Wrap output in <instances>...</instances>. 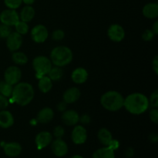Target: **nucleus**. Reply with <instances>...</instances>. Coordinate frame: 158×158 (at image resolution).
Wrapping results in <instances>:
<instances>
[{
  "label": "nucleus",
  "instance_id": "1",
  "mask_svg": "<svg viewBox=\"0 0 158 158\" xmlns=\"http://www.w3.org/2000/svg\"><path fill=\"white\" fill-rule=\"evenodd\" d=\"M123 106L128 112L135 115L143 114L150 107L148 98L140 93H134L127 96L124 99Z\"/></svg>",
  "mask_w": 158,
  "mask_h": 158
},
{
  "label": "nucleus",
  "instance_id": "2",
  "mask_svg": "<svg viewBox=\"0 0 158 158\" xmlns=\"http://www.w3.org/2000/svg\"><path fill=\"white\" fill-rule=\"evenodd\" d=\"M35 91L32 85L26 82L18 83L12 89L11 96L12 102L19 106H24L29 104L33 100Z\"/></svg>",
  "mask_w": 158,
  "mask_h": 158
},
{
  "label": "nucleus",
  "instance_id": "3",
  "mask_svg": "<svg viewBox=\"0 0 158 158\" xmlns=\"http://www.w3.org/2000/svg\"><path fill=\"white\" fill-rule=\"evenodd\" d=\"M100 103L107 110L115 112L123 107L124 98L117 91H108L103 94L100 98Z\"/></svg>",
  "mask_w": 158,
  "mask_h": 158
},
{
  "label": "nucleus",
  "instance_id": "4",
  "mask_svg": "<svg viewBox=\"0 0 158 158\" xmlns=\"http://www.w3.org/2000/svg\"><path fill=\"white\" fill-rule=\"evenodd\" d=\"M73 52L69 47L64 46H56L50 53V60L53 65L59 67L67 66L72 62Z\"/></svg>",
  "mask_w": 158,
  "mask_h": 158
},
{
  "label": "nucleus",
  "instance_id": "5",
  "mask_svg": "<svg viewBox=\"0 0 158 158\" xmlns=\"http://www.w3.org/2000/svg\"><path fill=\"white\" fill-rule=\"evenodd\" d=\"M32 67L35 72V77L40 79L47 76L52 67V63L49 58L44 56H39L32 60Z\"/></svg>",
  "mask_w": 158,
  "mask_h": 158
},
{
  "label": "nucleus",
  "instance_id": "6",
  "mask_svg": "<svg viewBox=\"0 0 158 158\" xmlns=\"http://www.w3.org/2000/svg\"><path fill=\"white\" fill-rule=\"evenodd\" d=\"M19 15L15 9H8L3 10L0 13V22L1 23L9 26H13L19 21Z\"/></svg>",
  "mask_w": 158,
  "mask_h": 158
},
{
  "label": "nucleus",
  "instance_id": "7",
  "mask_svg": "<svg viewBox=\"0 0 158 158\" xmlns=\"http://www.w3.org/2000/svg\"><path fill=\"white\" fill-rule=\"evenodd\" d=\"M21 78L22 71L18 66H9L4 73V80L12 86L19 83Z\"/></svg>",
  "mask_w": 158,
  "mask_h": 158
},
{
  "label": "nucleus",
  "instance_id": "8",
  "mask_svg": "<svg viewBox=\"0 0 158 158\" xmlns=\"http://www.w3.org/2000/svg\"><path fill=\"white\" fill-rule=\"evenodd\" d=\"M49 32L47 29L43 25H37L32 28L31 31L32 40L36 43H43L47 40Z\"/></svg>",
  "mask_w": 158,
  "mask_h": 158
},
{
  "label": "nucleus",
  "instance_id": "9",
  "mask_svg": "<svg viewBox=\"0 0 158 158\" xmlns=\"http://www.w3.org/2000/svg\"><path fill=\"white\" fill-rule=\"evenodd\" d=\"M23 35L19 34L18 32H14L6 38V46L9 51L15 52L20 49L23 45Z\"/></svg>",
  "mask_w": 158,
  "mask_h": 158
},
{
  "label": "nucleus",
  "instance_id": "10",
  "mask_svg": "<svg viewBox=\"0 0 158 158\" xmlns=\"http://www.w3.org/2000/svg\"><path fill=\"white\" fill-rule=\"evenodd\" d=\"M71 138L75 144H83L87 140V131L82 125H77L73 130Z\"/></svg>",
  "mask_w": 158,
  "mask_h": 158
},
{
  "label": "nucleus",
  "instance_id": "11",
  "mask_svg": "<svg viewBox=\"0 0 158 158\" xmlns=\"http://www.w3.org/2000/svg\"><path fill=\"white\" fill-rule=\"evenodd\" d=\"M107 35L110 40L116 43H119L124 39L125 31L120 25L113 24L108 29Z\"/></svg>",
  "mask_w": 158,
  "mask_h": 158
},
{
  "label": "nucleus",
  "instance_id": "12",
  "mask_svg": "<svg viewBox=\"0 0 158 158\" xmlns=\"http://www.w3.org/2000/svg\"><path fill=\"white\" fill-rule=\"evenodd\" d=\"M51 148L54 155L63 157L68 153V145L62 138L56 139L51 143Z\"/></svg>",
  "mask_w": 158,
  "mask_h": 158
},
{
  "label": "nucleus",
  "instance_id": "13",
  "mask_svg": "<svg viewBox=\"0 0 158 158\" xmlns=\"http://www.w3.org/2000/svg\"><path fill=\"white\" fill-rule=\"evenodd\" d=\"M52 141V135L48 131H41L36 135L35 138V143L38 150H43V148L49 146Z\"/></svg>",
  "mask_w": 158,
  "mask_h": 158
},
{
  "label": "nucleus",
  "instance_id": "14",
  "mask_svg": "<svg viewBox=\"0 0 158 158\" xmlns=\"http://www.w3.org/2000/svg\"><path fill=\"white\" fill-rule=\"evenodd\" d=\"M2 145L5 154L9 157H16L21 154L22 146L17 142H9V143H2Z\"/></svg>",
  "mask_w": 158,
  "mask_h": 158
},
{
  "label": "nucleus",
  "instance_id": "15",
  "mask_svg": "<svg viewBox=\"0 0 158 158\" xmlns=\"http://www.w3.org/2000/svg\"><path fill=\"white\" fill-rule=\"evenodd\" d=\"M62 120L67 126H74L80 120V116L77 111L73 110H65L62 115Z\"/></svg>",
  "mask_w": 158,
  "mask_h": 158
},
{
  "label": "nucleus",
  "instance_id": "16",
  "mask_svg": "<svg viewBox=\"0 0 158 158\" xmlns=\"http://www.w3.org/2000/svg\"><path fill=\"white\" fill-rule=\"evenodd\" d=\"M80 97V91L77 87H71L66 89L63 94V101L67 104L73 103L77 102Z\"/></svg>",
  "mask_w": 158,
  "mask_h": 158
},
{
  "label": "nucleus",
  "instance_id": "17",
  "mask_svg": "<svg viewBox=\"0 0 158 158\" xmlns=\"http://www.w3.org/2000/svg\"><path fill=\"white\" fill-rule=\"evenodd\" d=\"M72 80L77 84L84 83L88 79V72L83 67H78L74 69L71 75Z\"/></svg>",
  "mask_w": 158,
  "mask_h": 158
},
{
  "label": "nucleus",
  "instance_id": "18",
  "mask_svg": "<svg viewBox=\"0 0 158 158\" xmlns=\"http://www.w3.org/2000/svg\"><path fill=\"white\" fill-rule=\"evenodd\" d=\"M14 123V117L9 111L2 110H0V127L8 129Z\"/></svg>",
  "mask_w": 158,
  "mask_h": 158
},
{
  "label": "nucleus",
  "instance_id": "19",
  "mask_svg": "<svg viewBox=\"0 0 158 158\" xmlns=\"http://www.w3.org/2000/svg\"><path fill=\"white\" fill-rule=\"evenodd\" d=\"M53 110L49 107H45L38 113L36 120L41 123H48L53 119Z\"/></svg>",
  "mask_w": 158,
  "mask_h": 158
},
{
  "label": "nucleus",
  "instance_id": "20",
  "mask_svg": "<svg viewBox=\"0 0 158 158\" xmlns=\"http://www.w3.org/2000/svg\"><path fill=\"white\" fill-rule=\"evenodd\" d=\"M143 15L150 19H157L158 16V4L157 2L148 3L143 8Z\"/></svg>",
  "mask_w": 158,
  "mask_h": 158
},
{
  "label": "nucleus",
  "instance_id": "21",
  "mask_svg": "<svg viewBox=\"0 0 158 158\" xmlns=\"http://www.w3.org/2000/svg\"><path fill=\"white\" fill-rule=\"evenodd\" d=\"M97 137L98 140H100V143L104 146H109L110 143L113 140V136L110 131L107 130L106 128H101L98 131L97 134Z\"/></svg>",
  "mask_w": 158,
  "mask_h": 158
},
{
  "label": "nucleus",
  "instance_id": "22",
  "mask_svg": "<svg viewBox=\"0 0 158 158\" xmlns=\"http://www.w3.org/2000/svg\"><path fill=\"white\" fill-rule=\"evenodd\" d=\"M92 158H115V153L110 148L105 146L97 150L93 154Z\"/></svg>",
  "mask_w": 158,
  "mask_h": 158
},
{
  "label": "nucleus",
  "instance_id": "23",
  "mask_svg": "<svg viewBox=\"0 0 158 158\" xmlns=\"http://www.w3.org/2000/svg\"><path fill=\"white\" fill-rule=\"evenodd\" d=\"M35 16V9L31 6H26L23 8L19 15V19L21 21L29 23Z\"/></svg>",
  "mask_w": 158,
  "mask_h": 158
},
{
  "label": "nucleus",
  "instance_id": "24",
  "mask_svg": "<svg viewBox=\"0 0 158 158\" xmlns=\"http://www.w3.org/2000/svg\"><path fill=\"white\" fill-rule=\"evenodd\" d=\"M38 86L41 92L47 94L52 89V81L48 76H44V77L39 79Z\"/></svg>",
  "mask_w": 158,
  "mask_h": 158
},
{
  "label": "nucleus",
  "instance_id": "25",
  "mask_svg": "<svg viewBox=\"0 0 158 158\" xmlns=\"http://www.w3.org/2000/svg\"><path fill=\"white\" fill-rule=\"evenodd\" d=\"M47 76L51 79L52 81H58V80H61L63 78V70L62 69L61 67L54 66V67L51 68Z\"/></svg>",
  "mask_w": 158,
  "mask_h": 158
},
{
  "label": "nucleus",
  "instance_id": "26",
  "mask_svg": "<svg viewBox=\"0 0 158 158\" xmlns=\"http://www.w3.org/2000/svg\"><path fill=\"white\" fill-rule=\"evenodd\" d=\"M12 60L15 64L17 65H25L28 62V57L24 52H13L12 55Z\"/></svg>",
  "mask_w": 158,
  "mask_h": 158
},
{
  "label": "nucleus",
  "instance_id": "27",
  "mask_svg": "<svg viewBox=\"0 0 158 158\" xmlns=\"http://www.w3.org/2000/svg\"><path fill=\"white\" fill-rule=\"evenodd\" d=\"M12 89H13L12 85L9 84L5 80L0 81V94L1 95L7 97V98L11 97L12 94Z\"/></svg>",
  "mask_w": 158,
  "mask_h": 158
},
{
  "label": "nucleus",
  "instance_id": "28",
  "mask_svg": "<svg viewBox=\"0 0 158 158\" xmlns=\"http://www.w3.org/2000/svg\"><path fill=\"white\" fill-rule=\"evenodd\" d=\"M14 26H15L16 32H18L19 34L22 35H26L29 32V25H28V23H26V22L19 20Z\"/></svg>",
  "mask_w": 158,
  "mask_h": 158
},
{
  "label": "nucleus",
  "instance_id": "29",
  "mask_svg": "<svg viewBox=\"0 0 158 158\" xmlns=\"http://www.w3.org/2000/svg\"><path fill=\"white\" fill-rule=\"evenodd\" d=\"M12 32L11 26L2 24V23L0 24V38L6 39Z\"/></svg>",
  "mask_w": 158,
  "mask_h": 158
},
{
  "label": "nucleus",
  "instance_id": "30",
  "mask_svg": "<svg viewBox=\"0 0 158 158\" xmlns=\"http://www.w3.org/2000/svg\"><path fill=\"white\" fill-rule=\"evenodd\" d=\"M149 101V106L152 108L158 107V90L156 89L151 94L150 99H148Z\"/></svg>",
  "mask_w": 158,
  "mask_h": 158
},
{
  "label": "nucleus",
  "instance_id": "31",
  "mask_svg": "<svg viewBox=\"0 0 158 158\" xmlns=\"http://www.w3.org/2000/svg\"><path fill=\"white\" fill-rule=\"evenodd\" d=\"M4 2L9 9H16L21 6L23 0H4Z\"/></svg>",
  "mask_w": 158,
  "mask_h": 158
},
{
  "label": "nucleus",
  "instance_id": "32",
  "mask_svg": "<svg viewBox=\"0 0 158 158\" xmlns=\"http://www.w3.org/2000/svg\"><path fill=\"white\" fill-rule=\"evenodd\" d=\"M65 37L64 31L62 29H56L52 34V39L56 41H60Z\"/></svg>",
  "mask_w": 158,
  "mask_h": 158
},
{
  "label": "nucleus",
  "instance_id": "33",
  "mask_svg": "<svg viewBox=\"0 0 158 158\" xmlns=\"http://www.w3.org/2000/svg\"><path fill=\"white\" fill-rule=\"evenodd\" d=\"M65 130L62 126H56L53 130V136L56 139H60L64 136Z\"/></svg>",
  "mask_w": 158,
  "mask_h": 158
},
{
  "label": "nucleus",
  "instance_id": "34",
  "mask_svg": "<svg viewBox=\"0 0 158 158\" xmlns=\"http://www.w3.org/2000/svg\"><path fill=\"white\" fill-rule=\"evenodd\" d=\"M154 36H155V34L153 32V31L151 29H146L143 32V33L142 34V39L146 42L151 41L154 39Z\"/></svg>",
  "mask_w": 158,
  "mask_h": 158
},
{
  "label": "nucleus",
  "instance_id": "35",
  "mask_svg": "<svg viewBox=\"0 0 158 158\" xmlns=\"http://www.w3.org/2000/svg\"><path fill=\"white\" fill-rule=\"evenodd\" d=\"M149 117L151 121L154 123H158V110L157 108H152L149 113Z\"/></svg>",
  "mask_w": 158,
  "mask_h": 158
},
{
  "label": "nucleus",
  "instance_id": "36",
  "mask_svg": "<svg viewBox=\"0 0 158 158\" xmlns=\"http://www.w3.org/2000/svg\"><path fill=\"white\" fill-rule=\"evenodd\" d=\"M9 104V101L7 97L0 94V110H6Z\"/></svg>",
  "mask_w": 158,
  "mask_h": 158
},
{
  "label": "nucleus",
  "instance_id": "37",
  "mask_svg": "<svg viewBox=\"0 0 158 158\" xmlns=\"http://www.w3.org/2000/svg\"><path fill=\"white\" fill-rule=\"evenodd\" d=\"M90 117L87 114H83L81 117H80V120L79 121L81 122L82 124H88L90 123Z\"/></svg>",
  "mask_w": 158,
  "mask_h": 158
},
{
  "label": "nucleus",
  "instance_id": "38",
  "mask_svg": "<svg viewBox=\"0 0 158 158\" xmlns=\"http://www.w3.org/2000/svg\"><path fill=\"white\" fill-rule=\"evenodd\" d=\"M106 147H109V148H110L111 149L114 150V151H115L116 150L118 149L119 147H120V143H119L118 140H114V139H113V140L111 141V143H110L109 146H106Z\"/></svg>",
  "mask_w": 158,
  "mask_h": 158
},
{
  "label": "nucleus",
  "instance_id": "39",
  "mask_svg": "<svg viewBox=\"0 0 158 158\" xmlns=\"http://www.w3.org/2000/svg\"><path fill=\"white\" fill-rule=\"evenodd\" d=\"M152 68L154 69V73L157 75L158 73V56H155L154 60H152Z\"/></svg>",
  "mask_w": 158,
  "mask_h": 158
},
{
  "label": "nucleus",
  "instance_id": "40",
  "mask_svg": "<svg viewBox=\"0 0 158 158\" xmlns=\"http://www.w3.org/2000/svg\"><path fill=\"white\" fill-rule=\"evenodd\" d=\"M134 155V151L132 148H128L125 151V156L127 158H131Z\"/></svg>",
  "mask_w": 158,
  "mask_h": 158
},
{
  "label": "nucleus",
  "instance_id": "41",
  "mask_svg": "<svg viewBox=\"0 0 158 158\" xmlns=\"http://www.w3.org/2000/svg\"><path fill=\"white\" fill-rule=\"evenodd\" d=\"M66 104H67V103H65L64 101L59 103V104L57 105V109H58V110L60 111V112H64L66 110Z\"/></svg>",
  "mask_w": 158,
  "mask_h": 158
},
{
  "label": "nucleus",
  "instance_id": "42",
  "mask_svg": "<svg viewBox=\"0 0 158 158\" xmlns=\"http://www.w3.org/2000/svg\"><path fill=\"white\" fill-rule=\"evenodd\" d=\"M150 140L153 143H157L158 140V136L157 134H151L149 137Z\"/></svg>",
  "mask_w": 158,
  "mask_h": 158
},
{
  "label": "nucleus",
  "instance_id": "43",
  "mask_svg": "<svg viewBox=\"0 0 158 158\" xmlns=\"http://www.w3.org/2000/svg\"><path fill=\"white\" fill-rule=\"evenodd\" d=\"M151 30H152L153 32L155 34V35H157L158 34V21H156L155 23H154V25H153V26H152V29H151Z\"/></svg>",
  "mask_w": 158,
  "mask_h": 158
},
{
  "label": "nucleus",
  "instance_id": "44",
  "mask_svg": "<svg viewBox=\"0 0 158 158\" xmlns=\"http://www.w3.org/2000/svg\"><path fill=\"white\" fill-rule=\"evenodd\" d=\"M34 2H35V0H23V2H24L27 6H31V5L33 4Z\"/></svg>",
  "mask_w": 158,
  "mask_h": 158
},
{
  "label": "nucleus",
  "instance_id": "45",
  "mask_svg": "<svg viewBox=\"0 0 158 158\" xmlns=\"http://www.w3.org/2000/svg\"><path fill=\"white\" fill-rule=\"evenodd\" d=\"M71 158H84V157H83V156H81V155H79V154H76V155L73 156V157Z\"/></svg>",
  "mask_w": 158,
  "mask_h": 158
}]
</instances>
